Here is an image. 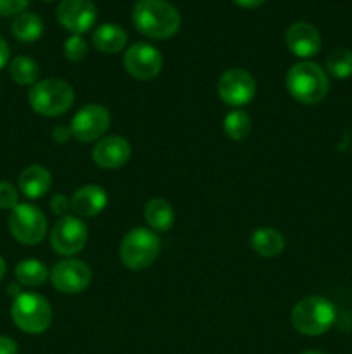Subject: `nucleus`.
Returning <instances> with one entry per match:
<instances>
[{
	"label": "nucleus",
	"mask_w": 352,
	"mask_h": 354,
	"mask_svg": "<svg viewBox=\"0 0 352 354\" xmlns=\"http://www.w3.org/2000/svg\"><path fill=\"white\" fill-rule=\"evenodd\" d=\"M131 21L141 35L154 40H166L178 33L182 16L168 0H138Z\"/></svg>",
	"instance_id": "1"
},
{
	"label": "nucleus",
	"mask_w": 352,
	"mask_h": 354,
	"mask_svg": "<svg viewBox=\"0 0 352 354\" xmlns=\"http://www.w3.org/2000/svg\"><path fill=\"white\" fill-rule=\"evenodd\" d=\"M286 90L300 104H317L328 95L330 82L320 64L311 61L295 62L286 73Z\"/></svg>",
	"instance_id": "2"
},
{
	"label": "nucleus",
	"mask_w": 352,
	"mask_h": 354,
	"mask_svg": "<svg viewBox=\"0 0 352 354\" xmlns=\"http://www.w3.org/2000/svg\"><path fill=\"white\" fill-rule=\"evenodd\" d=\"M31 109L45 118H57L68 113L75 102V90L61 78L40 80L28 93Z\"/></svg>",
	"instance_id": "3"
},
{
	"label": "nucleus",
	"mask_w": 352,
	"mask_h": 354,
	"mask_svg": "<svg viewBox=\"0 0 352 354\" xmlns=\"http://www.w3.org/2000/svg\"><path fill=\"white\" fill-rule=\"evenodd\" d=\"M292 325L299 334L317 337L326 334L335 324L337 310L333 304L321 296H307L300 299L292 310Z\"/></svg>",
	"instance_id": "4"
},
{
	"label": "nucleus",
	"mask_w": 352,
	"mask_h": 354,
	"mask_svg": "<svg viewBox=\"0 0 352 354\" xmlns=\"http://www.w3.org/2000/svg\"><path fill=\"white\" fill-rule=\"evenodd\" d=\"M161 254V239L150 228H131L119 244V259L128 270L141 272L155 263Z\"/></svg>",
	"instance_id": "5"
},
{
	"label": "nucleus",
	"mask_w": 352,
	"mask_h": 354,
	"mask_svg": "<svg viewBox=\"0 0 352 354\" xmlns=\"http://www.w3.org/2000/svg\"><path fill=\"white\" fill-rule=\"evenodd\" d=\"M10 317L16 327L24 334H43L52 324V308L43 296L35 292H21L14 299Z\"/></svg>",
	"instance_id": "6"
},
{
	"label": "nucleus",
	"mask_w": 352,
	"mask_h": 354,
	"mask_svg": "<svg viewBox=\"0 0 352 354\" xmlns=\"http://www.w3.org/2000/svg\"><path fill=\"white\" fill-rule=\"evenodd\" d=\"M9 230L21 244L37 245L47 235L48 221L40 207L19 203L9 214Z\"/></svg>",
	"instance_id": "7"
},
{
	"label": "nucleus",
	"mask_w": 352,
	"mask_h": 354,
	"mask_svg": "<svg viewBox=\"0 0 352 354\" xmlns=\"http://www.w3.org/2000/svg\"><path fill=\"white\" fill-rule=\"evenodd\" d=\"M110 127V113L107 107L100 104H86L81 109L76 111L72 116L69 130L72 138L83 144L100 140L107 133Z\"/></svg>",
	"instance_id": "8"
},
{
	"label": "nucleus",
	"mask_w": 352,
	"mask_h": 354,
	"mask_svg": "<svg viewBox=\"0 0 352 354\" xmlns=\"http://www.w3.org/2000/svg\"><path fill=\"white\" fill-rule=\"evenodd\" d=\"M88 241V228L78 216H62L50 232V248L61 256H75L83 251Z\"/></svg>",
	"instance_id": "9"
},
{
	"label": "nucleus",
	"mask_w": 352,
	"mask_h": 354,
	"mask_svg": "<svg viewBox=\"0 0 352 354\" xmlns=\"http://www.w3.org/2000/svg\"><path fill=\"white\" fill-rule=\"evenodd\" d=\"M257 83L254 76L242 68H231L221 75L217 82V95L231 107H244L254 99Z\"/></svg>",
	"instance_id": "10"
},
{
	"label": "nucleus",
	"mask_w": 352,
	"mask_h": 354,
	"mask_svg": "<svg viewBox=\"0 0 352 354\" xmlns=\"http://www.w3.org/2000/svg\"><path fill=\"white\" fill-rule=\"evenodd\" d=\"M50 282L55 290L62 294H79L88 289L92 282V270L79 259L68 258L57 261L50 272Z\"/></svg>",
	"instance_id": "11"
},
{
	"label": "nucleus",
	"mask_w": 352,
	"mask_h": 354,
	"mask_svg": "<svg viewBox=\"0 0 352 354\" xmlns=\"http://www.w3.org/2000/svg\"><path fill=\"white\" fill-rule=\"evenodd\" d=\"M123 62L128 75L133 76L135 80H140V82H147V80L159 76V73L162 71L164 59L154 45L138 41L124 52Z\"/></svg>",
	"instance_id": "12"
},
{
	"label": "nucleus",
	"mask_w": 352,
	"mask_h": 354,
	"mask_svg": "<svg viewBox=\"0 0 352 354\" xmlns=\"http://www.w3.org/2000/svg\"><path fill=\"white\" fill-rule=\"evenodd\" d=\"M57 19L72 35L86 33L97 21V7L92 0H62L57 6Z\"/></svg>",
	"instance_id": "13"
},
{
	"label": "nucleus",
	"mask_w": 352,
	"mask_h": 354,
	"mask_svg": "<svg viewBox=\"0 0 352 354\" xmlns=\"http://www.w3.org/2000/svg\"><path fill=\"white\" fill-rule=\"evenodd\" d=\"M92 158L102 169L123 168L131 158V144L119 135L102 137L93 147Z\"/></svg>",
	"instance_id": "14"
},
{
	"label": "nucleus",
	"mask_w": 352,
	"mask_h": 354,
	"mask_svg": "<svg viewBox=\"0 0 352 354\" xmlns=\"http://www.w3.org/2000/svg\"><path fill=\"white\" fill-rule=\"evenodd\" d=\"M286 48L300 59L316 55L321 48V35L313 24L293 23L285 33Z\"/></svg>",
	"instance_id": "15"
},
{
	"label": "nucleus",
	"mask_w": 352,
	"mask_h": 354,
	"mask_svg": "<svg viewBox=\"0 0 352 354\" xmlns=\"http://www.w3.org/2000/svg\"><path fill=\"white\" fill-rule=\"evenodd\" d=\"M107 192L100 185H83L72 194L71 209L79 218H93L107 206Z\"/></svg>",
	"instance_id": "16"
},
{
	"label": "nucleus",
	"mask_w": 352,
	"mask_h": 354,
	"mask_svg": "<svg viewBox=\"0 0 352 354\" xmlns=\"http://www.w3.org/2000/svg\"><path fill=\"white\" fill-rule=\"evenodd\" d=\"M52 189V173L41 165H31L19 175V190L28 199H40Z\"/></svg>",
	"instance_id": "17"
},
{
	"label": "nucleus",
	"mask_w": 352,
	"mask_h": 354,
	"mask_svg": "<svg viewBox=\"0 0 352 354\" xmlns=\"http://www.w3.org/2000/svg\"><path fill=\"white\" fill-rule=\"evenodd\" d=\"M128 33L124 28L119 24L106 23L100 24L95 31L92 33V44L93 47L104 54H116L126 47Z\"/></svg>",
	"instance_id": "18"
},
{
	"label": "nucleus",
	"mask_w": 352,
	"mask_h": 354,
	"mask_svg": "<svg viewBox=\"0 0 352 354\" xmlns=\"http://www.w3.org/2000/svg\"><path fill=\"white\" fill-rule=\"evenodd\" d=\"M144 218L152 232L162 234V232L171 230L173 225H175V209L166 199L155 197L145 204Z\"/></svg>",
	"instance_id": "19"
},
{
	"label": "nucleus",
	"mask_w": 352,
	"mask_h": 354,
	"mask_svg": "<svg viewBox=\"0 0 352 354\" xmlns=\"http://www.w3.org/2000/svg\"><path fill=\"white\" fill-rule=\"evenodd\" d=\"M251 248L262 258H275L285 249V237L276 228H257L251 237Z\"/></svg>",
	"instance_id": "20"
},
{
	"label": "nucleus",
	"mask_w": 352,
	"mask_h": 354,
	"mask_svg": "<svg viewBox=\"0 0 352 354\" xmlns=\"http://www.w3.org/2000/svg\"><path fill=\"white\" fill-rule=\"evenodd\" d=\"M16 280L24 287H40L50 279V272L47 266L38 259H23L14 268Z\"/></svg>",
	"instance_id": "21"
},
{
	"label": "nucleus",
	"mask_w": 352,
	"mask_h": 354,
	"mask_svg": "<svg viewBox=\"0 0 352 354\" xmlns=\"http://www.w3.org/2000/svg\"><path fill=\"white\" fill-rule=\"evenodd\" d=\"M41 33H43V21L37 14L21 12L12 21V35L19 41L31 44V41H37Z\"/></svg>",
	"instance_id": "22"
},
{
	"label": "nucleus",
	"mask_w": 352,
	"mask_h": 354,
	"mask_svg": "<svg viewBox=\"0 0 352 354\" xmlns=\"http://www.w3.org/2000/svg\"><path fill=\"white\" fill-rule=\"evenodd\" d=\"M9 75L17 85H31L38 82L40 78V68L37 62L28 55H17L10 61Z\"/></svg>",
	"instance_id": "23"
},
{
	"label": "nucleus",
	"mask_w": 352,
	"mask_h": 354,
	"mask_svg": "<svg viewBox=\"0 0 352 354\" xmlns=\"http://www.w3.org/2000/svg\"><path fill=\"white\" fill-rule=\"evenodd\" d=\"M251 116L242 109H233L224 116L223 130L228 138L235 142H240L247 138L248 131H251Z\"/></svg>",
	"instance_id": "24"
},
{
	"label": "nucleus",
	"mask_w": 352,
	"mask_h": 354,
	"mask_svg": "<svg viewBox=\"0 0 352 354\" xmlns=\"http://www.w3.org/2000/svg\"><path fill=\"white\" fill-rule=\"evenodd\" d=\"M326 75L337 80H345L352 76V50L349 48H335L326 57Z\"/></svg>",
	"instance_id": "25"
},
{
	"label": "nucleus",
	"mask_w": 352,
	"mask_h": 354,
	"mask_svg": "<svg viewBox=\"0 0 352 354\" xmlns=\"http://www.w3.org/2000/svg\"><path fill=\"white\" fill-rule=\"evenodd\" d=\"M64 55L71 62L85 61L88 55V44L85 41V38L81 35H71L64 41Z\"/></svg>",
	"instance_id": "26"
},
{
	"label": "nucleus",
	"mask_w": 352,
	"mask_h": 354,
	"mask_svg": "<svg viewBox=\"0 0 352 354\" xmlns=\"http://www.w3.org/2000/svg\"><path fill=\"white\" fill-rule=\"evenodd\" d=\"M19 204L17 189L9 182H0V209H10Z\"/></svg>",
	"instance_id": "27"
},
{
	"label": "nucleus",
	"mask_w": 352,
	"mask_h": 354,
	"mask_svg": "<svg viewBox=\"0 0 352 354\" xmlns=\"http://www.w3.org/2000/svg\"><path fill=\"white\" fill-rule=\"evenodd\" d=\"M31 0H0V16H17L24 12Z\"/></svg>",
	"instance_id": "28"
},
{
	"label": "nucleus",
	"mask_w": 352,
	"mask_h": 354,
	"mask_svg": "<svg viewBox=\"0 0 352 354\" xmlns=\"http://www.w3.org/2000/svg\"><path fill=\"white\" fill-rule=\"evenodd\" d=\"M50 209L52 213L57 214L59 218L68 216V211L71 209V201H69L64 194H55L50 199Z\"/></svg>",
	"instance_id": "29"
},
{
	"label": "nucleus",
	"mask_w": 352,
	"mask_h": 354,
	"mask_svg": "<svg viewBox=\"0 0 352 354\" xmlns=\"http://www.w3.org/2000/svg\"><path fill=\"white\" fill-rule=\"evenodd\" d=\"M0 354H17V344L10 337L0 335Z\"/></svg>",
	"instance_id": "30"
},
{
	"label": "nucleus",
	"mask_w": 352,
	"mask_h": 354,
	"mask_svg": "<svg viewBox=\"0 0 352 354\" xmlns=\"http://www.w3.org/2000/svg\"><path fill=\"white\" fill-rule=\"evenodd\" d=\"M52 137H54V140L59 142V144H64V142H68L72 135H71V130H69V128L57 127L54 131H52Z\"/></svg>",
	"instance_id": "31"
},
{
	"label": "nucleus",
	"mask_w": 352,
	"mask_h": 354,
	"mask_svg": "<svg viewBox=\"0 0 352 354\" xmlns=\"http://www.w3.org/2000/svg\"><path fill=\"white\" fill-rule=\"evenodd\" d=\"M9 57H10L9 45H7V41L0 37V69L6 68L7 62H9Z\"/></svg>",
	"instance_id": "32"
},
{
	"label": "nucleus",
	"mask_w": 352,
	"mask_h": 354,
	"mask_svg": "<svg viewBox=\"0 0 352 354\" xmlns=\"http://www.w3.org/2000/svg\"><path fill=\"white\" fill-rule=\"evenodd\" d=\"M233 2L237 3V6L245 7V9H255V7L264 3V0H233Z\"/></svg>",
	"instance_id": "33"
},
{
	"label": "nucleus",
	"mask_w": 352,
	"mask_h": 354,
	"mask_svg": "<svg viewBox=\"0 0 352 354\" xmlns=\"http://www.w3.org/2000/svg\"><path fill=\"white\" fill-rule=\"evenodd\" d=\"M7 272V266H6V261H3V258L0 256V280L3 279V275H6Z\"/></svg>",
	"instance_id": "34"
},
{
	"label": "nucleus",
	"mask_w": 352,
	"mask_h": 354,
	"mask_svg": "<svg viewBox=\"0 0 352 354\" xmlns=\"http://www.w3.org/2000/svg\"><path fill=\"white\" fill-rule=\"evenodd\" d=\"M300 354H326V353L316 351V349H309V351H304V353H300Z\"/></svg>",
	"instance_id": "35"
},
{
	"label": "nucleus",
	"mask_w": 352,
	"mask_h": 354,
	"mask_svg": "<svg viewBox=\"0 0 352 354\" xmlns=\"http://www.w3.org/2000/svg\"><path fill=\"white\" fill-rule=\"evenodd\" d=\"M47 2H50V0H47Z\"/></svg>",
	"instance_id": "36"
}]
</instances>
